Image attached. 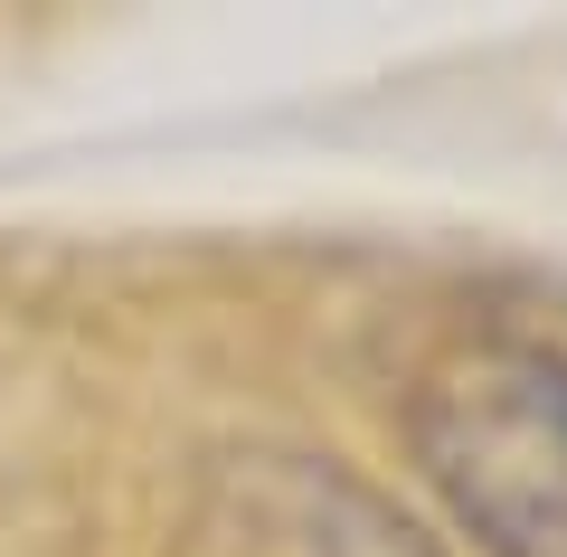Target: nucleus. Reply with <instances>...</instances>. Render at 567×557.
Returning <instances> with one entry per match:
<instances>
[{"instance_id": "1", "label": "nucleus", "mask_w": 567, "mask_h": 557, "mask_svg": "<svg viewBox=\"0 0 567 557\" xmlns=\"http://www.w3.org/2000/svg\"><path fill=\"white\" fill-rule=\"evenodd\" d=\"M406 454L483 557H567V350L473 331L406 388Z\"/></svg>"}]
</instances>
